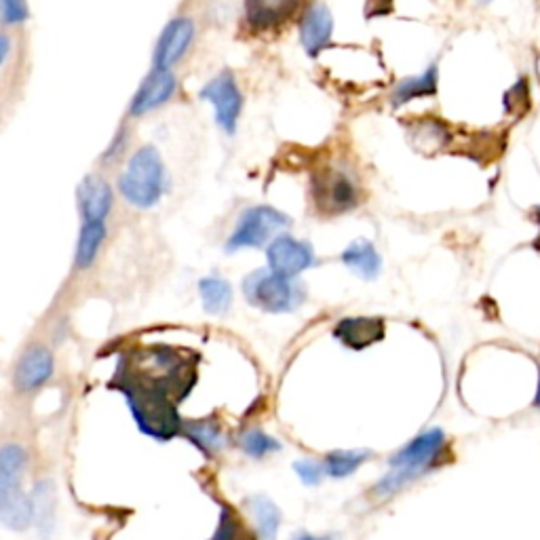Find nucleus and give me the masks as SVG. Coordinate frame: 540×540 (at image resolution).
I'll return each instance as SVG.
<instances>
[{"label": "nucleus", "instance_id": "33", "mask_svg": "<svg viewBox=\"0 0 540 540\" xmlns=\"http://www.w3.org/2000/svg\"><path fill=\"white\" fill-rule=\"evenodd\" d=\"M534 220L538 222V226H540V205L534 209Z\"/></svg>", "mask_w": 540, "mask_h": 540}, {"label": "nucleus", "instance_id": "19", "mask_svg": "<svg viewBox=\"0 0 540 540\" xmlns=\"http://www.w3.org/2000/svg\"><path fill=\"white\" fill-rule=\"evenodd\" d=\"M182 431L207 456H214L224 448L222 427L214 420H188L182 424Z\"/></svg>", "mask_w": 540, "mask_h": 540}, {"label": "nucleus", "instance_id": "13", "mask_svg": "<svg viewBox=\"0 0 540 540\" xmlns=\"http://www.w3.org/2000/svg\"><path fill=\"white\" fill-rule=\"evenodd\" d=\"M334 336L346 349L363 351L384 338V323L376 317H349L334 327Z\"/></svg>", "mask_w": 540, "mask_h": 540}, {"label": "nucleus", "instance_id": "4", "mask_svg": "<svg viewBox=\"0 0 540 540\" xmlns=\"http://www.w3.org/2000/svg\"><path fill=\"white\" fill-rule=\"evenodd\" d=\"M243 294L247 302L266 313H289L304 300V292L296 279L273 273V270H256L243 281Z\"/></svg>", "mask_w": 540, "mask_h": 540}, {"label": "nucleus", "instance_id": "8", "mask_svg": "<svg viewBox=\"0 0 540 540\" xmlns=\"http://www.w3.org/2000/svg\"><path fill=\"white\" fill-rule=\"evenodd\" d=\"M266 260L273 273L296 279L304 270L315 266V252L308 243L298 241L292 235H281L270 241L266 249Z\"/></svg>", "mask_w": 540, "mask_h": 540}, {"label": "nucleus", "instance_id": "10", "mask_svg": "<svg viewBox=\"0 0 540 540\" xmlns=\"http://www.w3.org/2000/svg\"><path fill=\"white\" fill-rule=\"evenodd\" d=\"M192 38H195V24L188 17L171 19L159 38L157 49H154V68L169 70L173 64H178L188 51Z\"/></svg>", "mask_w": 540, "mask_h": 540}, {"label": "nucleus", "instance_id": "25", "mask_svg": "<svg viewBox=\"0 0 540 540\" xmlns=\"http://www.w3.org/2000/svg\"><path fill=\"white\" fill-rule=\"evenodd\" d=\"M241 450L252 458H264L268 454L279 452L281 443L273 435L264 433L262 429H249L247 433L241 435Z\"/></svg>", "mask_w": 540, "mask_h": 540}, {"label": "nucleus", "instance_id": "5", "mask_svg": "<svg viewBox=\"0 0 540 540\" xmlns=\"http://www.w3.org/2000/svg\"><path fill=\"white\" fill-rule=\"evenodd\" d=\"M289 220L283 211L268 207V205H258L247 209L245 214L239 218L233 235H230L226 243V252H239V249H249V247H262L268 243V239L283 226H287Z\"/></svg>", "mask_w": 540, "mask_h": 540}, {"label": "nucleus", "instance_id": "32", "mask_svg": "<svg viewBox=\"0 0 540 540\" xmlns=\"http://www.w3.org/2000/svg\"><path fill=\"white\" fill-rule=\"evenodd\" d=\"M296 540H332L330 536H311V534H302Z\"/></svg>", "mask_w": 540, "mask_h": 540}, {"label": "nucleus", "instance_id": "35", "mask_svg": "<svg viewBox=\"0 0 540 540\" xmlns=\"http://www.w3.org/2000/svg\"><path fill=\"white\" fill-rule=\"evenodd\" d=\"M486 3H488V0H486Z\"/></svg>", "mask_w": 540, "mask_h": 540}, {"label": "nucleus", "instance_id": "24", "mask_svg": "<svg viewBox=\"0 0 540 540\" xmlns=\"http://www.w3.org/2000/svg\"><path fill=\"white\" fill-rule=\"evenodd\" d=\"M372 454L368 450H336L325 456L323 465H325V473L334 477V479H342L353 475L365 460H368Z\"/></svg>", "mask_w": 540, "mask_h": 540}, {"label": "nucleus", "instance_id": "17", "mask_svg": "<svg viewBox=\"0 0 540 540\" xmlns=\"http://www.w3.org/2000/svg\"><path fill=\"white\" fill-rule=\"evenodd\" d=\"M26 473V452L22 446L7 443L0 452V494L24 488Z\"/></svg>", "mask_w": 540, "mask_h": 540}, {"label": "nucleus", "instance_id": "28", "mask_svg": "<svg viewBox=\"0 0 540 540\" xmlns=\"http://www.w3.org/2000/svg\"><path fill=\"white\" fill-rule=\"evenodd\" d=\"M237 536H239V519L235 517L233 511H230V507L224 505L216 536L211 540H237Z\"/></svg>", "mask_w": 540, "mask_h": 540}, {"label": "nucleus", "instance_id": "20", "mask_svg": "<svg viewBox=\"0 0 540 540\" xmlns=\"http://www.w3.org/2000/svg\"><path fill=\"white\" fill-rule=\"evenodd\" d=\"M104 239H106V224L102 220L83 222L79 243H76V258H74L76 268L87 270L95 262Z\"/></svg>", "mask_w": 540, "mask_h": 540}, {"label": "nucleus", "instance_id": "16", "mask_svg": "<svg viewBox=\"0 0 540 540\" xmlns=\"http://www.w3.org/2000/svg\"><path fill=\"white\" fill-rule=\"evenodd\" d=\"M342 262L365 281L376 279L382 270V258L378 254V249L368 239H357L346 247L342 252Z\"/></svg>", "mask_w": 540, "mask_h": 540}, {"label": "nucleus", "instance_id": "12", "mask_svg": "<svg viewBox=\"0 0 540 540\" xmlns=\"http://www.w3.org/2000/svg\"><path fill=\"white\" fill-rule=\"evenodd\" d=\"M334 17L323 3H315L306 9L300 22V43L308 55H317L332 41Z\"/></svg>", "mask_w": 540, "mask_h": 540}, {"label": "nucleus", "instance_id": "6", "mask_svg": "<svg viewBox=\"0 0 540 540\" xmlns=\"http://www.w3.org/2000/svg\"><path fill=\"white\" fill-rule=\"evenodd\" d=\"M201 100L209 102L216 114V123L226 135H235L239 117L243 110V93L239 89V83L235 74L230 70H224L216 74L201 91Z\"/></svg>", "mask_w": 540, "mask_h": 540}, {"label": "nucleus", "instance_id": "2", "mask_svg": "<svg viewBox=\"0 0 540 540\" xmlns=\"http://www.w3.org/2000/svg\"><path fill=\"white\" fill-rule=\"evenodd\" d=\"M448 452V439L441 429H429L414 437L389 460V473L382 475L374 486V494L380 498L393 496L401 488L412 484L420 475L439 467Z\"/></svg>", "mask_w": 540, "mask_h": 540}, {"label": "nucleus", "instance_id": "9", "mask_svg": "<svg viewBox=\"0 0 540 540\" xmlns=\"http://www.w3.org/2000/svg\"><path fill=\"white\" fill-rule=\"evenodd\" d=\"M176 89H178V81L171 70L152 68V72L142 81L138 93L133 95L131 114L133 117H142V114L161 108L173 98Z\"/></svg>", "mask_w": 540, "mask_h": 540}, {"label": "nucleus", "instance_id": "29", "mask_svg": "<svg viewBox=\"0 0 540 540\" xmlns=\"http://www.w3.org/2000/svg\"><path fill=\"white\" fill-rule=\"evenodd\" d=\"M0 9H3L5 24H22L30 15L26 0H0Z\"/></svg>", "mask_w": 540, "mask_h": 540}, {"label": "nucleus", "instance_id": "34", "mask_svg": "<svg viewBox=\"0 0 540 540\" xmlns=\"http://www.w3.org/2000/svg\"><path fill=\"white\" fill-rule=\"evenodd\" d=\"M534 247H536V249H538V252H540V237H538V239L534 241Z\"/></svg>", "mask_w": 540, "mask_h": 540}, {"label": "nucleus", "instance_id": "1", "mask_svg": "<svg viewBox=\"0 0 540 540\" xmlns=\"http://www.w3.org/2000/svg\"><path fill=\"white\" fill-rule=\"evenodd\" d=\"M180 374H163L148 378L146 382L121 378L119 389L127 397L131 414L138 422L142 433L167 441L182 431V420L178 416L176 403L171 399L173 387H180Z\"/></svg>", "mask_w": 540, "mask_h": 540}, {"label": "nucleus", "instance_id": "3", "mask_svg": "<svg viewBox=\"0 0 540 540\" xmlns=\"http://www.w3.org/2000/svg\"><path fill=\"white\" fill-rule=\"evenodd\" d=\"M119 190L127 203L140 209H150L163 199L167 173L157 148L144 146L133 154L119 178Z\"/></svg>", "mask_w": 540, "mask_h": 540}, {"label": "nucleus", "instance_id": "15", "mask_svg": "<svg viewBox=\"0 0 540 540\" xmlns=\"http://www.w3.org/2000/svg\"><path fill=\"white\" fill-rule=\"evenodd\" d=\"M302 0H245L249 24L258 30L275 28L292 17Z\"/></svg>", "mask_w": 540, "mask_h": 540}, {"label": "nucleus", "instance_id": "26", "mask_svg": "<svg viewBox=\"0 0 540 540\" xmlns=\"http://www.w3.org/2000/svg\"><path fill=\"white\" fill-rule=\"evenodd\" d=\"M505 108L519 117V114H526L530 110V87L526 79H519L505 95Z\"/></svg>", "mask_w": 540, "mask_h": 540}, {"label": "nucleus", "instance_id": "7", "mask_svg": "<svg viewBox=\"0 0 540 540\" xmlns=\"http://www.w3.org/2000/svg\"><path fill=\"white\" fill-rule=\"evenodd\" d=\"M313 195L317 207L325 214H344L359 203V190L355 180L342 169H327L313 182Z\"/></svg>", "mask_w": 540, "mask_h": 540}, {"label": "nucleus", "instance_id": "14", "mask_svg": "<svg viewBox=\"0 0 540 540\" xmlns=\"http://www.w3.org/2000/svg\"><path fill=\"white\" fill-rule=\"evenodd\" d=\"M79 209L83 222H95V220H106L110 209H112V188L108 186L106 180L98 176H87L81 186H79Z\"/></svg>", "mask_w": 540, "mask_h": 540}, {"label": "nucleus", "instance_id": "21", "mask_svg": "<svg viewBox=\"0 0 540 540\" xmlns=\"http://www.w3.org/2000/svg\"><path fill=\"white\" fill-rule=\"evenodd\" d=\"M247 507L252 511V517L258 528L260 540H277L281 526V511L270 498L256 496L247 500Z\"/></svg>", "mask_w": 540, "mask_h": 540}, {"label": "nucleus", "instance_id": "31", "mask_svg": "<svg viewBox=\"0 0 540 540\" xmlns=\"http://www.w3.org/2000/svg\"><path fill=\"white\" fill-rule=\"evenodd\" d=\"M532 408L540 410V365H538V384H536V395L532 399Z\"/></svg>", "mask_w": 540, "mask_h": 540}, {"label": "nucleus", "instance_id": "23", "mask_svg": "<svg viewBox=\"0 0 540 540\" xmlns=\"http://www.w3.org/2000/svg\"><path fill=\"white\" fill-rule=\"evenodd\" d=\"M32 500H34V526L41 530L43 536H47L53 530V513H55V494L49 479L38 481L32 492Z\"/></svg>", "mask_w": 540, "mask_h": 540}, {"label": "nucleus", "instance_id": "27", "mask_svg": "<svg viewBox=\"0 0 540 540\" xmlns=\"http://www.w3.org/2000/svg\"><path fill=\"white\" fill-rule=\"evenodd\" d=\"M294 471L298 473V477L304 481L306 486H319L323 475H325V465L323 462L306 458V460L294 462Z\"/></svg>", "mask_w": 540, "mask_h": 540}, {"label": "nucleus", "instance_id": "30", "mask_svg": "<svg viewBox=\"0 0 540 540\" xmlns=\"http://www.w3.org/2000/svg\"><path fill=\"white\" fill-rule=\"evenodd\" d=\"M0 51H3V53H0V62H7V57H9V36L7 34H3V36H0Z\"/></svg>", "mask_w": 540, "mask_h": 540}, {"label": "nucleus", "instance_id": "22", "mask_svg": "<svg viewBox=\"0 0 540 540\" xmlns=\"http://www.w3.org/2000/svg\"><path fill=\"white\" fill-rule=\"evenodd\" d=\"M199 292L205 311L211 315L226 313L233 304V287L228 281L218 277H205L199 281Z\"/></svg>", "mask_w": 540, "mask_h": 540}, {"label": "nucleus", "instance_id": "18", "mask_svg": "<svg viewBox=\"0 0 540 540\" xmlns=\"http://www.w3.org/2000/svg\"><path fill=\"white\" fill-rule=\"evenodd\" d=\"M437 93V66H429L422 74L401 81L393 91V106H403L418 98H429Z\"/></svg>", "mask_w": 540, "mask_h": 540}, {"label": "nucleus", "instance_id": "11", "mask_svg": "<svg viewBox=\"0 0 540 540\" xmlns=\"http://www.w3.org/2000/svg\"><path fill=\"white\" fill-rule=\"evenodd\" d=\"M55 363L53 355L45 349V346H32L28 349L22 359H19L15 368V384L19 391H36L41 389L43 384L53 376Z\"/></svg>", "mask_w": 540, "mask_h": 540}]
</instances>
